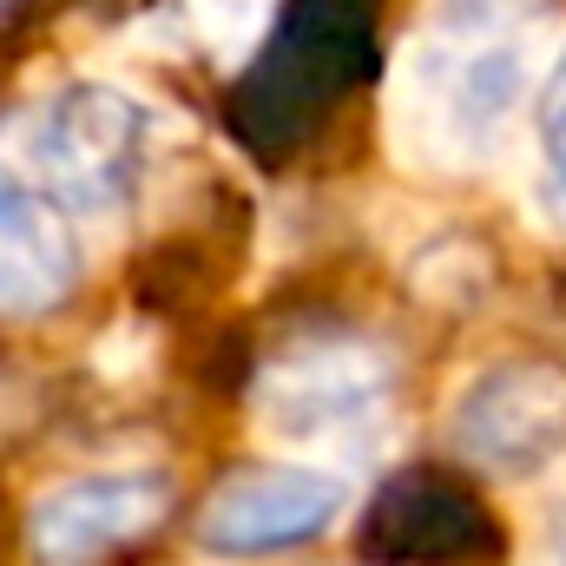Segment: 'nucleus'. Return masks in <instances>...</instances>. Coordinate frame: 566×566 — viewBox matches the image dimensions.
<instances>
[{
	"label": "nucleus",
	"mask_w": 566,
	"mask_h": 566,
	"mask_svg": "<svg viewBox=\"0 0 566 566\" xmlns=\"http://www.w3.org/2000/svg\"><path fill=\"white\" fill-rule=\"evenodd\" d=\"M349 514V474L323 461H264L224 474L198 507V547L224 560H264L323 541Z\"/></svg>",
	"instance_id": "obj_4"
},
{
	"label": "nucleus",
	"mask_w": 566,
	"mask_h": 566,
	"mask_svg": "<svg viewBox=\"0 0 566 566\" xmlns=\"http://www.w3.org/2000/svg\"><path fill=\"white\" fill-rule=\"evenodd\" d=\"M277 46V66L258 73L244 93V133L258 145L296 139L316 119V106L343 93V80L363 66V13H329V0H303Z\"/></svg>",
	"instance_id": "obj_7"
},
{
	"label": "nucleus",
	"mask_w": 566,
	"mask_h": 566,
	"mask_svg": "<svg viewBox=\"0 0 566 566\" xmlns=\"http://www.w3.org/2000/svg\"><path fill=\"white\" fill-rule=\"evenodd\" d=\"M171 514V481L158 468L66 474L27 507V554L40 566H106L151 541Z\"/></svg>",
	"instance_id": "obj_6"
},
{
	"label": "nucleus",
	"mask_w": 566,
	"mask_h": 566,
	"mask_svg": "<svg viewBox=\"0 0 566 566\" xmlns=\"http://www.w3.org/2000/svg\"><path fill=\"white\" fill-rule=\"evenodd\" d=\"M13 7H20V0H0V20H7V13H13Z\"/></svg>",
	"instance_id": "obj_12"
},
{
	"label": "nucleus",
	"mask_w": 566,
	"mask_h": 566,
	"mask_svg": "<svg viewBox=\"0 0 566 566\" xmlns=\"http://www.w3.org/2000/svg\"><path fill=\"white\" fill-rule=\"evenodd\" d=\"M80 290V238L60 198L0 191V316L33 323Z\"/></svg>",
	"instance_id": "obj_9"
},
{
	"label": "nucleus",
	"mask_w": 566,
	"mask_h": 566,
	"mask_svg": "<svg viewBox=\"0 0 566 566\" xmlns=\"http://www.w3.org/2000/svg\"><path fill=\"white\" fill-rule=\"evenodd\" d=\"M488 547H494V527L481 501L434 468L396 474L363 527V554L389 566H468Z\"/></svg>",
	"instance_id": "obj_8"
},
{
	"label": "nucleus",
	"mask_w": 566,
	"mask_h": 566,
	"mask_svg": "<svg viewBox=\"0 0 566 566\" xmlns=\"http://www.w3.org/2000/svg\"><path fill=\"white\" fill-rule=\"evenodd\" d=\"M527 93V13L514 0H448L409 53V133L434 158H481L501 145Z\"/></svg>",
	"instance_id": "obj_1"
},
{
	"label": "nucleus",
	"mask_w": 566,
	"mask_h": 566,
	"mask_svg": "<svg viewBox=\"0 0 566 566\" xmlns=\"http://www.w3.org/2000/svg\"><path fill=\"white\" fill-rule=\"evenodd\" d=\"M151 145V113L126 86L73 80L33 126V165L66 211H119Z\"/></svg>",
	"instance_id": "obj_3"
},
{
	"label": "nucleus",
	"mask_w": 566,
	"mask_h": 566,
	"mask_svg": "<svg viewBox=\"0 0 566 566\" xmlns=\"http://www.w3.org/2000/svg\"><path fill=\"white\" fill-rule=\"evenodd\" d=\"M396 416V356L363 329H303L258 369V422L296 448H356Z\"/></svg>",
	"instance_id": "obj_2"
},
{
	"label": "nucleus",
	"mask_w": 566,
	"mask_h": 566,
	"mask_svg": "<svg viewBox=\"0 0 566 566\" xmlns=\"http://www.w3.org/2000/svg\"><path fill=\"white\" fill-rule=\"evenodd\" d=\"M448 448L481 474H534L566 454V369L541 356L488 363L448 402Z\"/></svg>",
	"instance_id": "obj_5"
},
{
	"label": "nucleus",
	"mask_w": 566,
	"mask_h": 566,
	"mask_svg": "<svg viewBox=\"0 0 566 566\" xmlns=\"http://www.w3.org/2000/svg\"><path fill=\"white\" fill-rule=\"evenodd\" d=\"M277 0H191V27L218 46V53H251V40H264Z\"/></svg>",
	"instance_id": "obj_11"
},
{
	"label": "nucleus",
	"mask_w": 566,
	"mask_h": 566,
	"mask_svg": "<svg viewBox=\"0 0 566 566\" xmlns=\"http://www.w3.org/2000/svg\"><path fill=\"white\" fill-rule=\"evenodd\" d=\"M534 158H541V211L566 231V53L534 99Z\"/></svg>",
	"instance_id": "obj_10"
}]
</instances>
